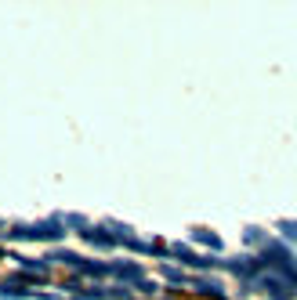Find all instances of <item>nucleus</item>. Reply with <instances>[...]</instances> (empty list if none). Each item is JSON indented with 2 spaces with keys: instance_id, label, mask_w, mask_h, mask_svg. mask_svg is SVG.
<instances>
[]
</instances>
